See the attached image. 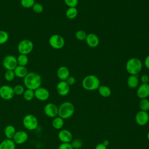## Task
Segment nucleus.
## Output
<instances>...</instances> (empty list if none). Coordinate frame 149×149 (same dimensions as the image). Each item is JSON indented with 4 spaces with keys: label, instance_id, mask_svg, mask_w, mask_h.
<instances>
[{
    "label": "nucleus",
    "instance_id": "obj_1",
    "mask_svg": "<svg viewBox=\"0 0 149 149\" xmlns=\"http://www.w3.org/2000/svg\"><path fill=\"white\" fill-rule=\"evenodd\" d=\"M23 83L27 88L34 91L41 87L42 79L38 73L35 72H30L23 78Z\"/></svg>",
    "mask_w": 149,
    "mask_h": 149
},
{
    "label": "nucleus",
    "instance_id": "obj_2",
    "mask_svg": "<svg viewBox=\"0 0 149 149\" xmlns=\"http://www.w3.org/2000/svg\"><path fill=\"white\" fill-rule=\"evenodd\" d=\"M75 111L74 105L69 101L62 102L58 107V116L62 118L63 119H67L71 118Z\"/></svg>",
    "mask_w": 149,
    "mask_h": 149
},
{
    "label": "nucleus",
    "instance_id": "obj_3",
    "mask_svg": "<svg viewBox=\"0 0 149 149\" xmlns=\"http://www.w3.org/2000/svg\"><path fill=\"white\" fill-rule=\"evenodd\" d=\"M81 84L86 90L94 91L97 90L100 86V81L97 76L94 74H89L84 77Z\"/></svg>",
    "mask_w": 149,
    "mask_h": 149
},
{
    "label": "nucleus",
    "instance_id": "obj_4",
    "mask_svg": "<svg viewBox=\"0 0 149 149\" xmlns=\"http://www.w3.org/2000/svg\"><path fill=\"white\" fill-rule=\"evenodd\" d=\"M141 61L137 58L129 59L126 63V70L130 75H137L142 69Z\"/></svg>",
    "mask_w": 149,
    "mask_h": 149
},
{
    "label": "nucleus",
    "instance_id": "obj_5",
    "mask_svg": "<svg viewBox=\"0 0 149 149\" xmlns=\"http://www.w3.org/2000/svg\"><path fill=\"white\" fill-rule=\"evenodd\" d=\"M23 124L24 127L28 130H35L38 125V121L36 116L33 114H27L23 119Z\"/></svg>",
    "mask_w": 149,
    "mask_h": 149
},
{
    "label": "nucleus",
    "instance_id": "obj_6",
    "mask_svg": "<svg viewBox=\"0 0 149 149\" xmlns=\"http://www.w3.org/2000/svg\"><path fill=\"white\" fill-rule=\"evenodd\" d=\"M34 48L33 42L28 39H24L20 41L17 45V51L20 54L28 55L31 52Z\"/></svg>",
    "mask_w": 149,
    "mask_h": 149
},
{
    "label": "nucleus",
    "instance_id": "obj_7",
    "mask_svg": "<svg viewBox=\"0 0 149 149\" xmlns=\"http://www.w3.org/2000/svg\"><path fill=\"white\" fill-rule=\"evenodd\" d=\"M49 44L54 49H59L63 47L65 45V40L61 35L53 34L49 38Z\"/></svg>",
    "mask_w": 149,
    "mask_h": 149
},
{
    "label": "nucleus",
    "instance_id": "obj_8",
    "mask_svg": "<svg viewBox=\"0 0 149 149\" xmlns=\"http://www.w3.org/2000/svg\"><path fill=\"white\" fill-rule=\"evenodd\" d=\"M2 65L6 70H13L18 65L17 62V59L15 56L13 55H7L3 59Z\"/></svg>",
    "mask_w": 149,
    "mask_h": 149
},
{
    "label": "nucleus",
    "instance_id": "obj_9",
    "mask_svg": "<svg viewBox=\"0 0 149 149\" xmlns=\"http://www.w3.org/2000/svg\"><path fill=\"white\" fill-rule=\"evenodd\" d=\"M15 95L13 87L9 85H3L0 87V97L5 100H10Z\"/></svg>",
    "mask_w": 149,
    "mask_h": 149
},
{
    "label": "nucleus",
    "instance_id": "obj_10",
    "mask_svg": "<svg viewBox=\"0 0 149 149\" xmlns=\"http://www.w3.org/2000/svg\"><path fill=\"white\" fill-rule=\"evenodd\" d=\"M44 112L48 117L54 118L58 115V107L54 103H48L44 108Z\"/></svg>",
    "mask_w": 149,
    "mask_h": 149
},
{
    "label": "nucleus",
    "instance_id": "obj_11",
    "mask_svg": "<svg viewBox=\"0 0 149 149\" xmlns=\"http://www.w3.org/2000/svg\"><path fill=\"white\" fill-rule=\"evenodd\" d=\"M136 123L139 126H144L149 122V114L148 112L139 111L135 116Z\"/></svg>",
    "mask_w": 149,
    "mask_h": 149
},
{
    "label": "nucleus",
    "instance_id": "obj_12",
    "mask_svg": "<svg viewBox=\"0 0 149 149\" xmlns=\"http://www.w3.org/2000/svg\"><path fill=\"white\" fill-rule=\"evenodd\" d=\"M34 97L39 101H46L49 97V92L47 88L40 87L34 90Z\"/></svg>",
    "mask_w": 149,
    "mask_h": 149
},
{
    "label": "nucleus",
    "instance_id": "obj_13",
    "mask_svg": "<svg viewBox=\"0 0 149 149\" xmlns=\"http://www.w3.org/2000/svg\"><path fill=\"white\" fill-rule=\"evenodd\" d=\"M58 137L62 143H70L73 140L72 133L68 129H61L58 132Z\"/></svg>",
    "mask_w": 149,
    "mask_h": 149
},
{
    "label": "nucleus",
    "instance_id": "obj_14",
    "mask_svg": "<svg viewBox=\"0 0 149 149\" xmlns=\"http://www.w3.org/2000/svg\"><path fill=\"white\" fill-rule=\"evenodd\" d=\"M28 139L27 133L23 130H19L16 132L12 140L16 144H22L27 141Z\"/></svg>",
    "mask_w": 149,
    "mask_h": 149
},
{
    "label": "nucleus",
    "instance_id": "obj_15",
    "mask_svg": "<svg viewBox=\"0 0 149 149\" xmlns=\"http://www.w3.org/2000/svg\"><path fill=\"white\" fill-rule=\"evenodd\" d=\"M137 96L141 100L147 98L149 96V84L148 83H142L137 90Z\"/></svg>",
    "mask_w": 149,
    "mask_h": 149
},
{
    "label": "nucleus",
    "instance_id": "obj_16",
    "mask_svg": "<svg viewBox=\"0 0 149 149\" xmlns=\"http://www.w3.org/2000/svg\"><path fill=\"white\" fill-rule=\"evenodd\" d=\"M58 94L61 96L67 95L70 91V86L66 81H60L58 83L56 87Z\"/></svg>",
    "mask_w": 149,
    "mask_h": 149
},
{
    "label": "nucleus",
    "instance_id": "obj_17",
    "mask_svg": "<svg viewBox=\"0 0 149 149\" xmlns=\"http://www.w3.org/2000/svg\"><path fill=\"white\" fill-rule=\"evenodd\" d=\"M85 40L87 45L91 48H95L97 47L100 43L98 37L94 33L88 34Z\"/></svg>",
    "mask_w": 149,
    "mask_h": 149
},
{
    "label": "nucleus",
    "instance_id": "obj_18",
    "mask_svg": "<svg viewBox=\"0 0 149 149\" xmlns=\"http://www.w3.org/2000/svg\"><path fill=\"white\" fill-rule=\"evenodd\" d=\"M56 75L61 81H65L70 76V71L66 66H62L58 69Z\"/></svg>",
    "mask_w": 149,
    "mask_h": 149
},
{
    "label": "nucleus",
    "instance_id": "obj_19",
    "mask_svg": "<svg viewBox=\"0 0 149 149\" xmlns=\"http://www.w3.org/2000/svg\"><path fill=\"white\" fill-rule=\"evenodd\" d=\"M15 76L19 78H24L29 73L28 70L26 66L17 65L13 70Z\"/></svg>",
    "mask_w": 149,
    "mask_h": 149
},
{
    "label": "nucleus",
    "instance_id": "obj_20",
    "mask_svg": "<svg viewBox=\"0 0 149 149\" xmlns=\"http://www.w3.org/2000/svg\"><path fill=\"white\" fill-rule=\"evenodd\" d=\"M16 144L12 139H5L0 143V149H15Z\"/></svg>",
    "mask_w": 149,
    "mask_h": 149
},
{
    "label": "nucleus",
    "instance_id": "obj_21",
    "mask_svg": "<svg viewBox=\"0 0 149 149\" xmlns=\"http://www.w3.org/2000/svg\"><path fill=\"white\" fill-rule=\"evenodd\" d=\"M16 132V128L14 127V126L11 125H7L4 129V134L6 139H12Z\"/></svg>",
    "mask_w": 149,
    "mask_h": 149
},
{
    "label": "nucleus",
    "instance_id": "obj_22",
    "mask_svg": "<svg viewBox=\"0 0 149 149\" xmlns=\"http://www.w3.org/2000/svg\"><path fill=\"white\" fill-rule=\"evenodd\" d=\"M139 83V80L137 75H130L127 80V84L130 88H136Z\"/></svg>",
    "mask_w": 149,
    "mask_h": 149
},
{
    "label": "nucleus",
    "instance_id": "obj_23",
    "mask_svg": "<svg viewBox=\"0 0 149 149\" xmlns=\"http://www.w3.org/2000/svg\"><path fill=\"white\" fill-rule=\"evenodd\" d=\"M97 90L100 95L102 97L107 98L109 97L111 94V90L107 86L100 85Z\"/></svg>",
    "mask_w": 149,
    "mask_h": 149
},
{
    "label": "nucleus",
    "instance_id": "obj_24",
    "mask_svg": "<svg viewBox=\"0 0 149 149\" xmlns=\"http://www.w3.org/2000/svg\"><path fill=\"white\" fill-rule=\"evenodd\" d=\"M64 119L62 118L57 116L55 117L52 122V127L56 130H61L62 129L64 125Z\"/></svg>",
    "mask_w": 149,
    "mask_h": 149
},
{
    "label": "nucleus",
    "instance_id": "obj_25",
    "mask_svg": "<svg viewBox=\"0 0 149 149\" xmlns=\"http://www.w3.org/2000/svg\"><path fill=\"white\" fill-rule=\"evenodd\" d=\"M78 10L76 7H70L69 8L65 13L66 16L69 19H73L77 16Z\"/></svg>",
    "mask_w": 149,
    "mask_h": 149
},
{
    "label": "nucleus",
    "instance_id": "obj_26",
    "mask_svg": "<svg viewBox=\"0 0 149 149\" xmlns=\"http://www.w3.org/2000/svg\"><path fill=\"white\" fill-rule=\"evenodd\" d=\"M17 65L20 66H26L29 62V58L27 55L24 54H19L18 56L16 58Z\"/></svg>",
    "mask_w": 149,
    "mask_h": 149
},
{
    "label": "nucleus",
    "instance_id": "obj_27",
    "mask_svg": "<svg viewBox=\"0 0 149 149\" xmlns=\"http://www.w3.org/2000/svg\"><path fill=\"white\" fill-rule=\"evenodd\" d=\"M23 98L27 101H31L34 97V91L31 89L27 88L24 90L23 94Z\"/></svg>",
    "mask_w": 149,
    "mask_h": 149
},
{
    "label": "nucleus",
    "instance_id": "obj_28",
    "mask_svg": "<svg viewBox=\"0 0 149 149\" xmlns=\"http://www.w3.org/2000/svg\"><path fill=\"white\" fill-rule=\"evenodd\" d=\"M139 108L141 111L147 112L149 110V100L147 98L141 99L139 102Z\"/></svg>",
    "mask_w": 149,
    "mask_h": 149
},
{
    "label": "nucleus",
    "instance_id": "obj_29",
    "mask_svg": "<svg viewBox=\"0 0 149 149\" xmlns=\"http://www.w3.org/2000/svg\"><path fill=\"white\" fill-rule=\"evenodd\" d=\"M73 149H80L83 147V141L80 139H74L70 143Z\"/></svg>",
    "mask_w": 149,
    "mask_h": 149
},
{
    "label": "nucleus",
    "instance_id": "obj_30",
    "mask_svg": "<svg viewBox=\"0 0 149 149\" xmlns=\"http://www.w3.org/2000/svg\"><path fill=\"white\" fill-rule=\"evenodd\" d=\"M87 34L86 32L83 30H79L77 31L75 33V37L77 40L79 41H83L85 40L86 38Z\"/></svg>",
    "mask_w": 149,
    "mask_h": 149
},
{
    "label": "nucleus",
    "instance_id": "obj_31",
    "mask_svg": "<svg viewBox=\"0 0 149 149\" xmlns=\"http://www.w3.org/2000/svg\"><path fill=\"white\" fill-rule=\"evenodd\" d=\"M9 40V34L5 30H0V45L6 43Z\"/></svg>",
    "mask_w": 149,
    "mask_h": 149
},
{
    "label": "nucleus",
    "instance_id": "obj_32",
    "mask_svg": "<svg viewBox=\"0 0 149 149\" xmlns=\"http://www.w3.org/2000/svg\"><path fill=\"white\" fill-rule=\"evenodd\" d=\"M15 74L13 70H7L4 74L5 79L8 81H12L15 77Z\"/></svg>",
    "mask_w": 149,
    "mask_h": 149
},
{
    "label": "nucleus",
    "instance_id": "obj_33",
    "mask_svg": "<svg viewBox=\"0 0 149 149\" xmlns=\"http://www.w3.org/2000/svg\"><path fill=\"white\" fill-rule=\"evenodd\" d=\"M35 3V0H20L22 6L27 9L32 8Z\"/></svg>",
    "mask_w": 149,
    "mask_h": 149
},
{
    "label": "nucleus",
    "instance_id": "obj_34",
    "mask_svg": "<svg viewBox=\"0 0 149 149\" xmlns=\"http://www.w3.org/2000/svg\"><path fill=\"white\" fill-rule=\"evenodd\" d=\"M13 88L15 95H23V94L25 90L24 87L20 84L16 85Z\"/></svg>",
    "mask_w": 149,
    "mask_h": 149
},
{
    "label": "nucleus",
    "instance_id": "obj_35",
    "mask_svg": "<svg viewBox=\"0 0 149 149\" xmlns=\"http://www.w3.org/2000/svg\"><path fill=\"white\" fill-rule=\"evenodd\" d=\"M33 11L36 13H41L43 11L44 8L42 4L40 3H35L32 7Z\"/></svg>",
    "mask_w": 149,
    "mask_h": 149
},
{
    "label": "nucleus",
    "instance_id": "obj_36",
    "mask_svg": "<svg viewBox=\"0 0 149 149\" xmlns=\"http://www.w3.org/2000/svg\"><path fill=\"white\" fill-rule=\"evenodd\" d=\"M65 3L69 7H76L79 3V0H64Z\"/></svg>",
    "mask_w": 149,
    "mask_h": 149
},
{
    "label": "nucleus",
    "instance_id": "obj_37",
    "mask_svg": "<svg viewBox=\"0 0 149 149\" xmlns=\"http://www.w3.org/2000/svg\"><path fill=\"white\" fill-rule=\"evenodd\" d=\"M58 149H73L70 143H62L58 147Z\"/></svg>",
    "mask_w": 149,
    "mask_h": 149
},
{
    "label": "nucleus",
    "instance_id": "obj_38",
    "mask_svg": "<svg viewBox=\"0 0 149 149\" xmlns=\"http://www.w3.org/2000/svg\"><path fill=\"white\" fill-rule=\"evenodd\" d=\"M66 82L68 83V84L70 86H72L73 85L75 82H76V79L74 76H69L68 77V78L65 80Z\"/></svg>",
    "mask_w": 149,
    "mask_h": 149
},
{
    "label": "nucleus",
    "instance_id": "obj_39",
    "mask_svg": "<svg viewBox=\"0 0 149 149\" xmlns=\"http://www.w3.org/2000/svg\"><path fill=\"white\" fill-rule=\"evenodd\" d=\"M140 81L142 83H148L149 81V76L147 74H143L140 77Z\"/></svg>",
    "mask_w": 149,
    "mask_h": 149
},
{
    "label": "nucleus",
    "instance_id": "obj_40",
    "mask_svg": "<svg viewBox=\"0 0 149 149\" xmlns=\"http://www.w3.org/2000/svg\"><path fill=\"white\" fill-rule=\"evenodd\" d=\"M94 149H107V147L105 146L102 143H98V144H97Z\"/></svg>",
    "mask_w": 149,
    "mask_h": 149
},
{
    "label": "nucleus",
    "instance_id": "obj_41",
    "mask_svg": "<svg viewBox=\"0 0 149 149\" xmlns=\"http://www.w3.org/2000/svg\"><path fill=\"white\" fill-rule=\"evenodd\" d=\"M144 63V66H146V68H147L148 69H149V55H147L146 56V58H145Z\"/></svg>",
    "mask_w": 149,
    "mask_h": 149
},
{
    "label": "nucleus",
    "instance_id": "obj_42",
    "mask_svg": "<svg viewBox=\"0 0 149 149\" xmlns=\"http://www.w3.org/2000/svg\"><path fill=\"white\" fill-rule=\"evenodd\" d=\"M102 143H103L105 146H107H107H108V144H109V141L108 140H105Z\"/></svg>",
    "mask_w": 149,
    "mask_h": 149
},
{
    "label": "nucleus",
    "instance_id": "obj_43",
    "mask_svg": "<svg viewBox=\"0 0 149 149\" xmlns=\"http://www.w3.org/2000/svg\"><path fill=\"white\" fill-rule=\"evenodd\" d=\"M147 140L149 141V131L147 132Z\"/></svg>",
    "mask_w": 149,
    "mask_h": 149
},
{
    "label": "nucleus",
    "instance_id": "obj_44",
    "mask_svg": "<svg viewBox=\"0 0 149 149\" xmlns=\"http://www.w3.org/2000/svg\"><path fill=\"white\" fill-rule=\"evenodd\" d=\"M0 49H1V45H0Z\"/></svg>",
    "mask_w": 149,
    "mask_h": 149
},
{
    "label": "nucleus",
    "instance_id": "obj_45",
    "mask_svg": "<svg viewBox=\"0 0 149 149\" xmlns=\"http://www.w3.org/2000/svg\"><path fill=\"white\" fill-rule=\"evenodd\" d=\"M148 84H149V81H148Z\"/></svg>",
    "mask_w": 149,
    "mask_h": 149
}]
</instances>
